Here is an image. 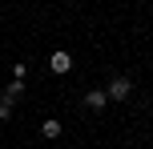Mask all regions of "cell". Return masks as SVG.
<instances>
[{
	"mask_svg": "<svg viewBox=\"0 0 153 149\" xmlns=\"http://www.w3.org/2000/svg\"><path fill=\"white\" fill-rule=\"evenodd\" d=\"M48 69H53V73H56V77H65V73H69V69H73V56H69V53H65V48H56V53H53V56H48Z\"/></svg>",
	"mask_w": 153,
	"mask_h": 149,
	"instance_id": "7a4b0ae2",
	"label": "cell"
},
{
	"mask_svg": "<svg viewBox=\"0 0 153 149\" xmlns=\"http://www.w3.org/2000/svg\"><path fill=\"white\" fill-rule=\"evenodd\" d=\"M0 121H12V105H8L4 97H0Z\"/></svg>",
	"mask_w": 153,
	"mask_h": 149,
	"instance_id": "8992f818",
	"label": "cell"
},
{
	"mask_svg": "<svg viewBox=\"0 0 153 149\" xmlns=\"http://www.w3.org/2000/svg\"><path fill=\"white\" fill-rule=\"evenodd\" d=\"M109 105V97H105V89H89L85 93V109H93V113H101Z\"/></svg>",
	"mask_w": 153,
	"mask_h": 149,
	"instance_id": "3957f363",
	"label": "cell"
},
{
	"mask_svg": "<svg viewBox=\"0 0 153 149\" xmlns=\"http://www.w3.org/2000/svg\"><path fill=\"white\" fill-rule=\"evenodd\" d=\"M40 133H45L48 141H56V137H61V121H56V117H48L45 125H40Z\"/></svg>",
	"mask_w": 153,
	"mask_h": 149,
	"instance_id": "5b68a950",
	"label": "cell"
},
{
	"mask_svg": "<svg viewBox=\"0 0 153 149\" xmlns=\"http://www.w3.org/2000/svg\"><path fill=\"white\" fill-rule=\"evenodd\" d=\"M24 97V81H8V89H4V101L12 105V101H20Z\"/></svg>",
	"mask_w": 153,
	"mask_h": 149,
	"instance_id": "277c9868",
	"label": "cell"
},
{
	"mask_svg": "<svg viewBox=\"0 0 153 149\" xmlns=\"http://www.w3.org/2000/svg\"><path fill=\"white\" fill-rule=\"evenodd\" d=\"M149 145H153V137H149Z\"/></svg>",
	"mask_w": 153,
	"mask_h": 149,
	"instance_id": "ba28073f",
	"label": "cell"
},
{
	"mask_svg": "<svg viewBox=\"0 0 153 149\" xmlns=\"http://www.w3.org/2000/svg\"><path fill=\"white\" fill-rule=\"evenodd\" d=\"M28 77V64H12V81H24Z\"/></svg>",
	"mask_w": 153,
	"mask_h": 149,
	"instance_id": "52a82bcc",
	"label": "cell"
},
{
	"mask_svg": "<svg viewBox=\"0 0 153 149\" xmlns=\"http://www.w3.org/2000/svg\"><path fill=\"white\" fill-rule=\"evenodd\" d=\"M129 93H133V81H129V77H113L109 89H105L109 101H129Z\"/></svg>",
	"mask_w": 153,
	"mask_h": 149,
	"instance_id": "6da1fadb",
	"label": "cell"
}]
</instances>
